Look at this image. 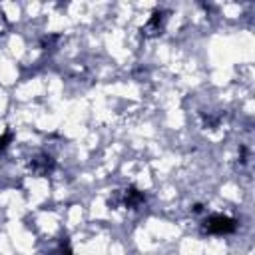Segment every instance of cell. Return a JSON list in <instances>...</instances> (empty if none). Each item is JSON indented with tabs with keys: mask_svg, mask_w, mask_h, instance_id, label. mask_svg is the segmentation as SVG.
Returning a JSON list of instances; mask_svg holds the SVG:
<instances>
[{
	"mask_svg": "<svg viewBox=\"0 0 255 255\" xmlns=\"http://www.w3.org/2000/svg\"><path fill=\"white\" fill-rule=\"evenodd\" d=\"M12 139V133H10V129L4 126V124H0V149H4L6 145H8V141Z\"/></svg>",
	"mask_w": 255,
	"mask_h": 255,
	"instance_id": "8992f818",
	"label": "cell"
},
{
	"mask_svg": "<svg viewBox=\"0 0 255 255\" xmlns=\"http://www.w3.org/2000/svg\"><path fill=\"white\" fill-rule=\"evenodd\" d=\"M163 22H165V12H153L151 18L141 26V34L143 36H155V34H161L163 30Z\"/></svg>",
	"mask_w": 255,
	"mask_h": 255,
	"instance_id": "277c9868",
	"label": "cell"
},
{
	"mask_svg": "<svg viewBox=\"0 0 255 255\" xmlns=\"http://www.w3.org/2000/svg\"><path fill=\"white\" fill-rule=\"evenodd\" d=\"M50 255H72V247H70V241L64 237L58 245H56V249L50 253Z\"/></svg>",
	"mask_w": 255,
	"mask_h": 255,
	"instance_id": "5b68a950",
	"label": "cell"
},
{
	"mask_svg": "<svg viewBox=\"0 0 255 255\" xmlns=\"http://www.w3.org/2000/svg\"><path fill=\"white\" fill-rule=\"evenodd\" d=\"M28 169L32 175H46L54 169V159L48 153H36L28 161Z\"/></svg>",
	"mask_w": 255,
	"mask_h": 255,
	"instance_id": "3957f363",
	"label": "cell"
},
{
	"mask_svg": "<svg viewBox=\"0 0 255 255\" xmlns=\"http://www.w3.org/2000/svg\"><path fill=\"white\" fill-rule=\"evenodd\" d=\"M145 203V195L143 191H139L137 187L129 185L126 189H118L114 193V197H110V205H122V207H128V209H137Z\"/></svg>",
	"mask_w": 255,
	"mask_h": 255,
	"instance_id": "6da1fadb",
	"label": "cell"
},
{
	"mask_svg": "<svg viewBox=\"0 0 255 255\" xmlns=\"http://www.w3.org/2000/svg\"><path fill=\"white\" fill-rule=\"evenodd\" d=\"M237 229V221L227 217V215H209L203 221V231L213 233V235H227Z\"/></svg>",
	"mask_w": 255,
	"mask_h": 255,
	"instance_id": "7a4b0ae2",
	"label": "cell"
}]
</instances>
